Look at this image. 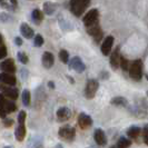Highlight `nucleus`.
Listing matches in <instances>:
<instances>
[{
	"label": "nucleus",
	"instance_id": "1",
	"mask_svg": "<svg viewBox=\"0 0 148 148\" xmlns=\"http://www.w3.org/2000/svg\"><path fill=\"white\" fill-rule=\"evenodd\" d=\"M89 5L90 0H70V10L75 16L80 17Z\"/></svg>",
	"mask_w": 148,
	"mask_h": 148
},
{
	"label": "nucleus",
	"instance_id": "2",
	"mask_svg": "<svg viewBox=\"0 0 148 148\" xmlns=\"http://www.w3.org/2000/svg\"><path fill=\"white\" fill-rule=\"evenodd\" d=\"M129 76L134 80L138 82L143 77V62L141 60H134L132 65H129Z\"/></svg>",
	"mask_w": 148,
	"mask_h": 148
},
{
	"label": "nucleus",
	"instance_id": "3",
	"mask_svg": "<svg viewBox=\"0 0 148 148\" xmlns=\"http://www.w3.org/2000/svg\"><path fill=\"white\" fill-rule=\"evenodd\" d=\"M98 87H99V84L97 80H95V79L88 80L87 85H86V88H85V97L87 99H92L96 95Z\"/></svg>",
	"mask_w": 148,
	"mask_h": 148
},
{
	"label": "nucleus",
	"instance_id": "4",
	"mask_svg": "<svg viewBox=\"0 0 148 148\" xmlns=\"http://www.w3.org/2000/svg\"><path fill=\"white\" fill-rule=\"evenodd\" d=\"M98 18H99V12L97 9H91L89 10L88 12L85 15L84 17V23L86 27H89V26H92V25H96L98 23Z\"/></svg>",
	"mask_w": 148,
	"mask_h": 148
},
{
	"label": "nucleus",
	"instance_id": "5",
	"mask_svg": "<svg viewBox=\"0 0 148 148\" xmlns=\"http://www.w3.org/2000/svg\"><path fill=\"white\" fill-rule=\"evenodd\" d=\"M60 138H62L64 140L67 141H71L75 138V135H76V130L73 127H62L60 128L59 132H58Z\"/></svg>",
	"mask_w": 148,
	"mask_h": 148
},
{
	"label": "nucleus",
	"instance_id": "6",
	"mask_svg": "<svg viewBox=\"0 0 148 148\" xmlns=\"http://www.w3.org/2000/svg\"><path fill=\"white\" fill-rule=\"evenodd\" d=\"M0 90L2 91V94L5 95V96H7L8 98H10V99H12V100H15L18 98L19 96V94H18V90L16 88H12V86H8V85H0Z\"/></svg>",
	"mask_w": 148,
	"mask_h": 148
},
{
	"label": "nucleus",
	"instance_id": "7",
	"mask_svg": "<svg viewBox=\"0 0 148 148\" xmlns=\"http://www.w3.org/2000/svg\"><path fill=\"white\" fill-rule=\"evenodd\" d=\"M86 29H87V32H88L89 35H91L94 37V39L96 40V42L100 41V39L103 38V31H101L98 23L92 25V26H89V27H86Z\"/></svg>",
	"mask_w": 148,
	"mask_h": 148
},
{
	"label": "nucleus",
	"instance_id": "8",
	"mask_svg": "<svg viewBox=\"0 0 148 148\" xmlns=\"http://www.w3.org/2000/svg\"><path fill=\"white\" fill-rule=\"evenodd\" d=\"M69 66H70L71 69H74L75 71H77V73H82L86 69L85 64L82 62V60L79 57H74L69 61Z\"/></svg>",
	"mask_w": 148,
	"mask_h": 148
},
{
	"label": "nucleus",
	"instance_id": "9",
	"mask_svg": "<svg viewBox=\"0 0 148 148\" xmlns=\"http://www.w3.org/2000/svg\"><path fill=\"white\" fill-rule=\"evenodd\" d=\"M112 45H114V37L112 36H108L105 38L104 42L101 45V52L105 56H108L110 53L111 49H112Z\"/></svg>",
	"mask_w": 148,
	"mask_h": 148
},
{
	"label": "nucleus",
	"instance_id": "10",
	"mask_svg": "<svg viewBox=\"0 0 148 148\" xmlns=\"http://www.w3.org/2000/svg\"><path fill=\"white\" fill-rule=\"evenodd\" d=\"M0 82L1 84H5L8 86H15L17 79L12 74H9V73H1L0 74Z\"/></svg>",
	"mask_w": 148,
	"mask_h": 148
},
{
	"label": "nucleus",
	"instance_id": "11",
	"mask_svg": "<svg viewBox=\"0 0 148 148\" xmlns=\"http://www.w3.org/2000/svg\"><path fill=\"white\" fill-rule=\"evenodd\" d=\"M91 124H92V119H91L90 116L84 114V112L79 115V117H78V125L80 126V128L87 129L88 127L91 126Z\"/></svg>",
	"mask_w": 148,
	"mask_h": 148
},
{
	"label": "nucleus",
	"instance_id": "12",
	"mask_svg": "<svg viewBox=\"0 0 148 148\" xmlns=\"http://www.w3.org/2000/svg\"><path fill=\"white\" fill-rule=\"evenodd\" d=\"M0 68L3 73H9V74H14L16 71V66L15 62L12 59H7L5 60L3 62H1L0 65Z\"/></svg>",
	"mask_w": 148,
	"mask_h": 148
},
{
	"label": "nucleus",
	"instance_id": "13",
	"mask_svg": "<svg viewBox=\"0 0 148 148\" xmlns=\"http://www.w3.org/2000/svg\"><path fill=\"white\" fill-rule=\"evenodd\" d=\"M94 138H95V141L99 146H104L107 144V139H106V136H105V133L100 129V128H97L94 133Z\"/></svg>",
	"mask_w": 148,
	"mask_h": 148
},
{
	"label": "nucleus",
	"instance_id": "14",
	"mask_svg": "<svg viewBox=\"0 0 148 148\" xmlns=\"http://www.w3.org/2000/svg\"><path fill=\"white\" fill-rule=\"evenodd\" d=\"M53 62H55V58H53V55L51 52L46 51L42 55V65H44L45 68L49 69L53 66Z\"/></svg>",
	"mask_w": 148,
	"mask_h": 148
},
{
	"label": "nucleus",
	"instance_id": "15",
	"mask_svg": "<svg viewBox=\"0 0 148 148\" xmlns=\"http://www.w3.org/2000/svg\"><path fill=\"white\" fill-rule=\"evenodd\" d=\"M70 116H71V111L66 107H61L57 111V118L59 121H66L70 118Z\"/></svg>",
	"mask_w": 148,
	"mask_h": 148
},
{
	"label": "nucleus",
	"instance_id": "16",
	"mask_svg": "<svg viewBox=\"0 0 148 148\" xmlns=\"http://www.w3.org/2000/svg\"><path fill=\"white\" fill-rule=\"evenodd\" d=\"M120 62V55H119V47H117L110 56V65L114 69H117Z\"/></svg>",
	"mask_w": 148,
	"mask_h": 148
},
{
	"label": "nucleus",
	"instance_id": "17",
	"mask_svg": "<svg viewBox=\"0 0 148 148\" xmlns=\"http://www.w3.org/2000/svg\"><path fill=\"white\" fill-rule=\"evenodd\" d=\"M15 136L18 141H22L25 139V136H26V126H25V124H19L18 125L15 132Z\"/></svg>",
	"mask_w": 148,
	"mask_h": 148
},
{
	"label": "nucleus",
	"instance_id": "18",
	"mask_svg": "<svg viewBox=\"0 0 148 148\" xmlns=\"http://www.w3.org/2000/svg\"><path fill=\"white\" fill-rule=\"evenodd\" d=\"M20 32H21L22 36L25 38H27V39H30L34 36V30L31 29L30 26L27 25V23H22L20 26Z\"/></svg>",
	"mask_w": 148,
	"mask_h": 148
},
{
	"label": "nucleus",
	"instance_id": "19",
	"mask_svg": "<svg viewBox=\"0 0 148 148\" xmlns=\"http://www.w3.org/2000/svg\"><path fill=\"white\" fill-rule=\"evenodd\" d=\"M139 134H140V128L137 126H132L127 130V135L130 138H137L139 136Z\"/></svg>",
	"mask_w": 148,
	"mask_h": 148
},
{
	"label": "nucleus",
	"instance_id": "20",
	"mask_svg": "<svg viewBox=\"0 0 148 148\" xmlns=\"http://www.w3.org/2000/svg\"><path fill=\"white\" fill-rule=\"evenodd\" d=\"M5 103H6V98L3 94H0V117L3 119L6 118V109H5Z\"/></svg>",
	"mask_w": 148,
	"mask_h": 148
},
{
	"label": "nucleus",
	"instance_id": "21",
	"mask_svg": "<svg viewBox=\"0 0 148 148\" xmlns=\"http://www.w3.org/2000/svg\"><path fill=\"white\" fill-rule=\"evenodd\" d=\"M132 141L129 140L128 138H125V137H120V139L117 143V146L116 148H128L130 146Z\"/></svg>",
	"mask_w": 148,
	"mask_h": 148
},
{
	"label": "nucleus",
	"instance_id": "22",
	"mask_svg": "<svg viewBox=\"0 0 148 148\" xmlns=\"http://www.w3.org/2000/svg\"><path fill=\"white\" fill-rule=\"evenodd\" d=\"M111 104L117 105V106H127L128 101H127L126 98H124V97H115V98L111 99Z\"/></svg>",
	"mask_w": 148,
	"mask_h": 148
},
{
	"label": "nucleus",
	"instance_id": "23",
	"mask_svg": "<svg viewBox=\"0 0 148 148\" xmlns=\"http://www.w3.org/2000/svg\"><path fill=\"white\" fill-rule=\"evenodd\" d=\"M31 16H32V20L36 22V23H40L41 20H42V14H41V11L39 9H35L32 11Z\"/></svg>",
	"mask_w": 148,
	"mask_h": 148
},
{
	"label": "nucleus",
	"instance_id": "24",
	"mask_svg": "<svg viewBox=\"0 0 148 148\" xmlns=\"http://www.w3.org/2000/svg\"><path fill=\"white\" fill-rule=\"evenodd\" d=\"M5 109H6V112H7V114L14 112V111L16 110L15 103H12L11 100H7V99H6V103H5Z\"/></svg>",
	"mask_w": 148,
	"mask_h": 148
},
{
	"label": "nucleus",
	"instance_id": "25",
	"mask_svg": "<svg viewBox=\"0 0 148 148\" xmlns=\"http://www.w3.org/2000/svg\"><path fill=\"white\" fill-rule=\"evenodd\" d=\"M22 103L25 106H29L30 105V92L27 89L22 91Z\"/></svg>",
	"mask_w": 148,
	"mask_h": 148
},
{
	"label": "nucleus",
	"instance_id": "26",
	"mask_svg": "<svg viewBox=\"0 0 148 148\" xmlns=\"http://www.w3.org/2000/svg\"><path fill=\"white\" fill-rule=\"evenodd\" d=\"M55 8H56V6L53 3H51V2H46L45 3V11H46L47 15L53 14L55 12Z\"/></svg>",
	"mask_w": 148,
	"mask_h": 148
},
{
	"label": "nucleus",
	"instance_id": "27",
	"mask_svg": "<svg viewBox=\"0 0 148 148\" xmlns=\"http://www.w3.org/2000/svg\"><path fill=\"white\" fill-rule=\"evenodd\" d=\"M59 58L64 64H68V61H69V55H68V52L66 50L62 49V50L59 51Z\"/></svg>",
	"mask_w": 148,
	"mask_h": 148
},
{
	"label": "nucleus",
	"instance_id": "28",
	"mask_svg": "<svg viewBox=\"0 0 148 148\" xmlns=\"http://www.w3.org/2000/svg\"><path fill=\"white\" fill-rule=\"evenodd\" d=\"M119 66L123 68V70H128L129 69V62H128V60L126 58H124V57H121L120 56V62H119Z\"/></svg>",
	"mask_w": 148,
	"mask_h": 148
},
{
	"label": "nucleus",
	"instance_id": "29",
	"mask_svg": "<svg viewBox=\"0 0 148 148\" xmlns=\"http://www.w3.org/2000/svg\"><path fill=\"white\" fill-rule=\"evenodd\" d=\"M34 42H35V46H36V47L42 46V44H44V38H42V36H41V35H37V36L35 37Z\"/></svg>",
	"mask_w": 148,
	"mask_h": 148
},
{
	"label": "nucleus",
	"instance_id": "30",
	"mask_svg": "<svg viewBox=\"0 0 148 148\" xmlns=\"http://www.w3.org/2000/svg\"><path fill=\"white\" fill-rule=\"evenodd\" d=\"M18 59L21 64H27L28 62V57L25 52H18Z\"/></svg>",
	"mask_w": 148,
	"mask_h": 148
},
{
	"label": "nucleus",
	"instance_id": "31",
	"mask_svg": "<svg viewBox=\"0 0 148 148\" xmlns=\"http://www.w3.org/2000/svg\"><path fill=\"white\" fill-rule=\"evenodd\" d=\"M26 117H27L26 112H25L23 110L20 111V112H19V115H18V124H25Z\"/></svg>",
	"mask_w": 148,
	"mask_h": 148
},
{
	"label": "nucleus",
	"instance_id": "32",
	"mask_svg": "<svg viewBox=\"0 0 148 148\" xmlns=\"http://www.w3.org/2000/svg\"><path fill=\"white\" fill-rule=\"evenodd\" d=\"M6 56H7V48H6V46L1 45L0 46V59H3Z\"/></svg>",
	"mask_w": 148,
	"mask_h": 148
},
{
	"label": "nucleus",
	"instance_id": "33",
	"mask_svg": "<svg viewBox=\"0 0 148 148\" xmlns=\"http://www.w3.org/2000/svg\"><path fill=\"white\" fill-rule=\"evenodd\" d=\"M144 141L146 145H148V124L144 127Z\"/></svg>",
	"mask_w": 148,
	"mask_h": 148
},
{
	"label": "nucleus",
	"instance_id": "34",
	"mask_svg": "<svg viewBox=\"0 0 148 148\" xmlns=\"http://www.w3.org/2000/svg\"><path fill=\"white\" fill-rule=\"evenodd\" d=\"M11 125H12V120H11V119H6V120H5V126L9 127V126H11Z\"/></svg>",
	"mask_w": 148,
	"mask_h": 148
},
{
	"label": "nucleus",
	"instance_id": "35",
	"mask_svg": "<svg viewBox=\"0 0 148 148\" xmlns=\"http://www.w3.org/2000/svg\"><path fill=\"white\" fill-rule=\"evenodd\" d=\"M0 6H2V7L5 8H9V6L5 2V0H0Z\"/></svg>",
	"mask_w": 148,
	"mask_h": 148
},
{
	"label": "nucleus",
	"instance_id": "36",
	"mask_svg": "<svg viewBox=\"0 0 148 148\" xmlns=\"http://www.w3.org/2000/svg\"><path fill=\"white\" fill-rule=\"evenodd\" d=\"M15 41H16V44L18 45V46H21L22 41H21V39H20V38H19V37H17V38H16V40H15Z\"/></svg>",
	"mask_w": 148,
	"mask_h": 148
},
{
	"label": "nucleus",
	"instance_id": "37",
	"mask_svg": "<svg viewBox=\"0 0 148 148\" xmlns=\"http://www.w3.org/2000/svg\"><path fill=\"white\" fill-rule=\"evenodd\" d=\"M11 3H12L14 6H17V0H11Z\"/></svg>",
	"mask_w": 148,
	"mask_h": 148
},
{
	"label": "nucleus",
	"instance_id": "38",
	"mask_svg": "<svg viewBox=\"0 0 148 148\" xmlns=\"http://www.w3.org/2000/svg\"><path fill=\"white\" fill-rule=\"evenodd\" d=\"M48 85H49V87L53 88V82H49V84H48Z\"/></svg>",
	"mask_w": 148,
	"mask_h": 148
},
{
	"label": "nucleus",
	"instance_id": "39",
	"mask_svg": "<svg viewBox=\"0 0 148 148\" xmlns=\"http://www.w3.org/2000/svg\"><path fill=\"white\" fill-rule=\"evenodd\" d=\"M1 45H2V36L0 35V46H1Z\"/></svg>",
	"mask_w": 148,
	"mask_h": 148
},
{
	"label": "nucleus",
	"instance_id": "40",
	"mask_svg": "<svg viewBox=\"0 0 148 148\" xmlns=\"http://www.w3.org/2000/svg\"><path fill=\"white\" fill-rule=\"evenodd\" d=\"M56 148H64V147H62V146H61V145H60V144H58V145H57V146H56Z\"/></svg>",
	"mask_w": 148,
	"mask_h": 148
},
{
	"label": "nucleus",
	"instance_id": "41",
	"mask_svg": "<svg viewBox=\"0 0 148 148\" xmlns=\"http://www.w3.org/2000/svg\"><path fill=\"white\" fill-rule=\"evenodd\" d=\"M3 148H11L10 146H6V147H3Z\"/></svg>",
	"mask_w": 148,
	"mask_h": 148
},
{
	"label": "nucleus",
	"instance_id": "42",
	"mask_svg": "<svg viewBox=\"0 0 148 148\" xmlns=\"http://www.w3.org/2000/svg\"><path fill=\"white\" fill-rule=\"evenodd\" d=\"M111 148H116V147H114V146H112V147H111Z\"/></svg>",
	"mask_w": 148,
	"mask_h": 148
},
{
	"label": "nucleus",
	"instance_id": "43",
	"mask_svg": "<svg viewBox=\"0 0 148 148\" xmlns=\"http://www.w3.org/2000/svg\"><path fill=\"white\" fill-rule=\"evenodd\" d=\"M147 96H148V91H147Z\"/></svg>",
	"mask_w": 148,
	"mask_h": 148
},
{
	"label": "nucleus",
	"instance_id": "44",
	"mask_svg": "<svg viewBox=\"0 0 148 148\" xmlns=\"http://www.w3.org/2000/svg\"><path fill=\"white\" fill-rule=\"evenodd\" d=\"M147 79H148V76H147Z\"/></svg>",
	"mask_w": 148,
	"mask_h": 148
}]
</instances>
